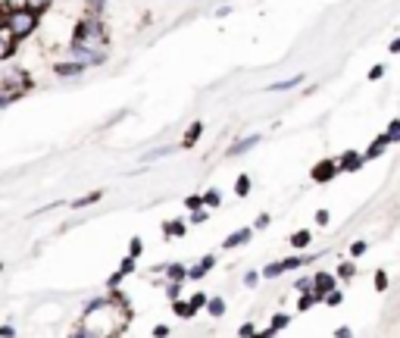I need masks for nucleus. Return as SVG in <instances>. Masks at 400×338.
Here are the masks:
<instances>
[{
    "label": "nucleus",
    "instance_id": "f257e3e1",
    "mask_svg": "<svg viewBox=\"0 0 400 338\" xmlns=\"http://www.w3.org/2000/svg\"><path fill=\"white\" fill-rule=\"evenodd\" d=\"M107 48H109V32H107L103 16L85 13V19L75 22L72 41L66 44V57L82 60L88 69H94V66H103V63H107Z\"/></svg>",
    "mask_w": 400,
    "mask_h": 338
},
{
    "label": "nucleus",
    "instance_id": "f03ea898",
    "mask_svg": "<svg viewBox=\"0 0 400 338\" xmlns=\"http://www.w3.org/2000/svg\"><path fill=\"white\" fill-rule=\"evenodd\" d=\"M38 22H41V13H34L32 7H25V3H13V7H7V16H3V28H7V34L13 41L32 38L34 28H38Z\"/></svg>",
    "mask_w": 400,
    "mask_h": 338
},
{
    "label": "nucleus",
    "instance_id": "7ed1b4c3",
    "mask_svg": "<svg viewBox=\"0 0 400 338\" xmlns=\"http://www.w3.org/2000/svg\"><path fill=\"white\" fill-rule=\"evenodd\" d=\"M313 260H316V254H297V257L275 260V264H266L260 276H263V279H278L282 272H288V270H300V266H310Z\"/></svg>",
    "mask_w": 400,
    "mask_h": 338
},
{
    "label": "nucleus",
    "instance_id": "20e7f679",
    "mask_svg": "<svg viewBox=\"0 0 400 338\" xmlns=\"http://www.w3.org/2000/svg\"><path fill=\"white\" fill-rule=\"evenodd\" d=\"M0 85H3V88L19 91V95H25V91L32 88V75H28L25 69H13V72H7L3 79H0Z\"/></svg>",
    "mask_w": 400,
    "mask_h": 338
},
{
    "label": "nucleus",
    "instance_id": "39448f33",
    "mask_svg": "<svg viewBox=\"0 0 400 338\" xmlns=\"http://www.w3.org/2000/svg\"><path fill=\"white\" fill-rule=\"evenodd\" d=\"M85 63L82 60H72V57H66V60L54 63V75L56 79H78V75H85Z\"/></svg>",
    "mask_w": 400,
    "mask_h": 338
},
{
    "label": "nucleus",
    "instance_id": "423d86ee",
    "mask_svg": "<svg viewBox=\"0 0 400 338\" xmlns=\"http://www.w3.org/2000/svg\"><path fill=\"white\" fill-rule=\"evenodd\" d=\"M338 172H341V169H338V160H319L316 166H313L310 176H313V182H316V185H326V182H332V179L338 176Z\"/></svg>",
    "mask_w": 400,
    "mask_h": 338
},
{
    "label": "nucleus",
    "instance_id": "0eeeda50",
    "mask_svg": "<svg viewBox=\"0 0 400 338\" xmlns=\"http://www.w3.org/2000/svg\"><path fill=\"white\" fill-rule=\"evenodd\" d=\"M213 266H216V254H204V257L197 260L194 266H188V279H191V282H200V279H204Z\"/></svg>",
    "mask_w": 400,
    "mask_h": 338
},
{
    "label": "nucleus",
    "instance_id": "6e6552de",
    "mask_svg": "<svg viewBox=\"0 0 400 338\" xmlns=\"http://www.w3.org/2000/svg\"><path fill=\"white\" fill-rule=\"evenodd\" d=\"M363 163H366V157L359 154V150H344V154L338 157L341 172H357V169H363Z\"/></svg>",
    "mask_w": 400,
    "mask_h": 338
},
{
    "label": "nucleus",
    "instance_id": "1a4fd4ad",
    "mask_svg": "<svg viewBox=\"0 0 400 338\" xmlns=\"http://www.w3.org/2000/svg\"><path fill=\"white\" fill-rule=\"evenodd\" d=\"M260 141H263V135H244V138H238V141L231 144L229 150H225V157H241V154H247V150L257 148Z\"/></svg>",
    "mask_w": 400,
    "mask_h": 338
},
{
    "label": "nucleus",
    "instance_id": "9d476101",
    "mask_svg": "<svg viewBox=\"0 0 400 338\" xmlns=\"http://www.w3.org/2000/svg\"><path fill=\"white\" fill-rule=\"evenodd\" d=\"M332 288H338V276H332V272H316V276H313V291H319L322 301H326V295Z\"/></svg>",
    "mask_w": 400,
    "mask_h": 338
},
{
    "label": "nucleus",
    "instance_id": "9b49d317",
    "mask_svg": "<svg viewBox=\"0 0 400 338\" xmlns=\"http://www.w3.org/2000/svg\"><path fill=\"white\" fill-rule=\"evenodd\" d=\"M251 238H253V226H251V229H235L231 235H225L222 248H229V250H231V248H241V244H247Z\"/></svg>",
    "mask_w": 400,
    "mask_h": 338
},
{
    "label": "nucleus",
    "instance_id": "f8f14e48",
    "mask_svg": "<svg viewBox=\"0 0 400 338\" xmlns=\"http://www.w3.org/2000/svg\"><path fill=\"white\" fill-rule=\"evenodd\" d=\"M163 276H166V282H188V266L185 264H166L163 266Z\"/></svg>",
    "mask_w": 400,
    "mask_h": 338
},
{
    "label": "nucleus",
    "instance_id": "ddd939ff",
    "mask_svg": "<svg viewBox=\"0 0 400 338\" xmlns=\"http://www.w3.org/2000/svg\"><path fill=\"white\" fill-rule=\"evenodd\" d=\"M316 304H322V295H319V291H300V298H297V310L300 313H306V310H313V307Z\"/></svg>",
    "mask_w": 400,
    "mask_h": 338
},
{
    "label": "nucleus",
    "instance_id": "4468645a",
    "mask_svg": "<svg viewBox=\"0 0 400 338\" xmlns=\"http://www.w3.org/2000/svg\"><path fill=\"white\" fill-rule=\"evenodd\" d=\"M288 326H291V317H288V313H275L272 323L263 329V335H278V332H285Z\"/></svg>",
    "mask_w": 400,
    "mask_h": 338
},
{
    "label": "nucleus",
    "instance_id": "2eb2a0df",
    "mask_svg": "<svg viewBox=\"0 0 400 338\" xmlns=\"http://www.w3.org/2000/svg\"><path fill=\"white\" fill-rule=\"evenodd\" d=\"M16 44H19V41H13L7 34V28L0 26V60H10V57L16 54Z\"/></svg>",
    "mask_w": 400,
    "mask_h": 338
},
{
    "label": "nucleus",
    "instance_id": "dca6fc26",
    "mask_svg": "<svg viewBox=\"0 0 400 338\" xmlns=\"http://www.w3.org/2000/svg\"><path fill=\"white\" fill-rule=\"evenodd\" d=\"M200 135H204V122L194 119V122L188 126V132H185V138H182V148H194V141H197Z\"/></svg>",
    "mask_w": 400,
    "mask_h": 338
},
{
    "label": "nucleus",
    "instance_id": "f3484780",
    "mask_svg": "<svg viewBox=\"0 0 400 338\" xmlns=\"http://www.w3.org/2000/svg\"><path fill=\"white\" fill-rule=\"evenodd\" d=\"M388 144H391V141H388V135H379V138H375V141L369 144V150L363 154V157H366V163H369V160H379V157L388 150Z\"/></svg>",
    "mask_w": 400,
    "mask_h": 338
},
{
    "label": "nucleus",
    "instance_id": "a211bd4d",
    "mask_svg": "<svg viewBox=\"0 0 400 338\" xmlns=\"http://www.w3.org/2000/svg\"><path fill=\"white\" fill-rule=\"evenodd\" d=\"M172 310H176L178 319H194V317H197V310L191 307V301H182V298L172 301Z\"/></svg>",
    "mask_w": 400,
    "mask_h": 338
},
{
    "label": "nucleus",
    "instance_id": "6ab92c4d",
    "mask_svg": "<svg viewBox=\"0 0 400 338\" xmlns=\"http://www.w3.org/2000/svg\"><path fill=\"white\" fill-rule=\"evenodd\" d=\"M207 313H210L213 319H219V317H225V301L219 298V295H210V298H207V307H204Z\"/></svg>",
    "mask_w": 400,
    "mask_h": 338
},
{
    "label": "nucleus",
    "instance_id": "aec40b11",
    "mask_svg": "<svg viewBox=\"0 0 400 338\" xmlns=\"http://www.w3.org/2000/svg\"><path fill=\"white\" fill-rule=\"evenodd\" d=\"M310 241H313V232L310 229H300V232H294V235L288 238V244H291V248H297V250H304Z\"/></svg>",
    "mask_w": 400,
    "mask_h": 338
},
{
    "label": "nucleus",
    "instance_id": "412c9836",
    "mask_svg": "<svg viewBox=\"0 0 400 338\" xmlns=\"http://www.w3.org/2000/svg\"><path fill=\"white\" fill-rule=\"evenodd\" d=\"M103 197V191H88L85 197H75L72 201V210H85V207H91V203H97Z\"/></svg>",
    "mask_w": 400,
    "mask_h": 338
},
{
    "label": "nucleus",
    "instance_id": "4be33fe9",
    "mask_svg": "<svg viewBox=\"0 0 400 338\" xmlns=\"http://www.w3.org/2000/svg\"><path fill=\"white\" fill-rule=\"evenodd\" d=\"M297 85H304V75H294V79L275 81V85H269V91H291V88H297Z\"/></svg>",
    "mask_w": 400,
    "mask_h": 338
},
{
    "label": "nucleus",
    "instance_id": "5701e85b",
    "mask_svg": "<svg viewBox=\"0 0 400 338\" xmlns=\"http://www.w3.org/2000/svg\"><path fill=\"white\" fill-rule=\"evenodd\" d=\"M19 91H13V88H3V85H0V110H7L10 103H16L19 101Z\"/></svg>",
    "mask_w": 400,
    "mask_h": 338
},
{
    "label": "nucleus",
    "instance_id": "b1692460",
    "mask_svg": "<svg viewBox=\"0 0 400 338\" xmlns=\"http://www.w3.org/2000/svg\"><path fill=\"white\" fill-rule=\"evenodd\" d=\"M235 195L238 197H247V195H251V176H247V172H241V176L235 179Z\"/></svg>",
    "mask_w": 400,
    "mask_h": 338
},
{
    "label": "nucleus",
    "instance_id": "393cba45",
    "mask_svg": "<svg viewBox=\"0 0 400 338\" xmlns=\"http://www.w3.org/2000/svg\"><path fill=\"white\" fill-rule=\"evenodd\" d=\"M107 3H109V0H85V13H88V16H103Z\"/></svg>",
    "mask_w": 400,
    "mask_h": 338
},
{
    "label": "nucleus",
    "instance_id": "a878e982",
    "mask_svg": "<svg viewBox=\"0 0 400 338\" xmlns=\"http://www.w3.org/2000/svg\"><path fill=\"white\" fill-rule=\"evenodd\" d=\"M219 203H222V191H219V188H210V191H204V207L216 210Z\"/></svg>",
    "mask_w": 400,
    "mask_h": 338
},
{
    "label": "nucleus",
    "instance_id": "bb28decb",
    "mask_svg": "<svg viewBox=\"0 0 400 338\" xmlns=\"http://www.w3.org/2000/svg\"><path fill=\"white\" fill-rule=\"evenodd\" d=\"M207 219H210V207H197V210H191L188 223L191 226H200V223H207Z\"/></svg>",
    "mask_w": 400,
    "mask_h": 338
},
{
    "label": "nucleus",
    "instance_id": "cd10ccee",
    "mask_svg": "<svg viewBox=\"0 0 400 338\" xmlns=\"http://www.w3.org/2000/svg\"><path fill=\"white\" fill-rule=\"evenodd\" d=\"M185 232H188V226H185V223H166V226H163V235H166V238H172V235L182 238Z\"/></svg>",
    "mask_w": 400,
    "mask_h": 338
},
{
    "label": "nucleus",
    "instance_id": "c85d7f7f",
    "mask_svg": "<svg viewBox=\"0 0 400 338\" xmlns=\"http://www.w3.org/2000/svg\"><path fill=\"white\" fill-rule=\"evenodd\" d=\"M322 304H328V307H341V304H344V291H341V288H332V291L326 295V301H322Z\"/></svg>",
    "mask_w": 400,
    "mask_h": 338
},
{
    "label": "nucleus",
    "instance_id": "c756f323",
    "mask_svg": "<svg viewBox=\"0 0 400 338\" xmlns=\"http://www.w3.org/2000/svg\"><path fill=\"white\" fill-rule=\"evenodd\" d=\"M25 7H32L34 13H48L50 7H54V0H22Z\"/></svg>",
    "mask_w": 400,
    "mask_h": 338
},
{
    "label": "nucleus",
    "instance_id": "7c9ffc66",
    "mask_svg": "<svg viewBox=\"0 0 400 338\" xmlns=\"http://www.w3.org/2000/svg\"><path fill=\"white\" fill-rule=\"evenodd\" d=\"M385 135H388V141H391V144H400V119L388 122V132H385Z\"/></svg>",
    "mask_w": 400,
    "mask_h": 338
},
{
    "label": "nucleus",
    "instance_id": "2f4dec72",
    "mask_svg": "<svg viewBox=\"0 0 400 338\" xmlns=\"http://www.w3.org/2000/svg\"><path fill=\"white\" fill-rule=\"evenodd\" d=\"M335 276H338V279H353V276H357V266H353L350 260H344V264L338 266V272H335Z\"/></svg>",
    "mask_w": 400,
    "mask_h": 338
},
{
    "label": "nucleus",
    "instance_id": "473e14b6",
    "mask_svg": "<svg viewBox=\"0 0 400 338\" xmlns=\"http://www.w3.org/2000/svg\"><path fill=\"white\" fill-rule=\"evenodd\" d=\"M207 298H210V295H207V291H197V295H191V307H194V310H204L207 307Z\"/></svg>",
    "mask_w": 400,
    "mask_h": 338
},
{
    "label": "nucleus",
    "instance_id": "72a5a7b5",
    "mask_svg": "<svg viewBox=\"0 0 400 338\" xmlns=\"http://www.w3.org/2000/svg\"><path fill=\"white\" fill-rule=\"evenodd\" d=\"M182 285L185 282H166V298H169V301L182 298Z\"/></svg>",
    "mask_w": 400,
    "mask_h": 338
},
{
    "label": "nucleus",
    "instance_id": "f704fd0d",
    "mask_svg": "<svg viewBox=\"0 0 400 338\" xmlns=\"http://www.w3.org/2000/svg\"><path fill=\"white\" fill-rule=\"evenodd\" d=\"M166 154H172V148H156V150H147V154L141 157L144 163H150V160H160V157H166Z\"/></svg>",
    "mask_w": 400,
    "mask_h": 338
},
{
    "label": "nucleus",
    "instance_id": "c9c22d12",
    "mask_svg": "<svg viewBox=\"0 0 400 338\" xmlns=\"http://www.w3.org/2000/svg\"><path fill=\"white\" fill-rule=\"evenodd\" d=\"M372 282H375V291H385V288H388V272H385V270H375V279H372Z\"/></svg>",
    "mask_w": 400,
    "mask_h": 338
},
{
    "label": "nucleus",
    "instance_id": "e433bc0d",
    "mask_svg": "<svg viewBox=\"0 0 400 338\" xmlns=\"http://www.w3.org/2000/svg\"><path fill=\"white\" fill-rule=\"evenodd\" d=\"M123 279H129V276H125V272H123V270H116V272H113V276H109V279H107V288H109V291H113V288H119V282H123Z\"/></svg>",
    "mask_w": 400,
    "mask_h": 338
},
{
    "label": "nucleus",
    "instance_id": "4c0bfd02",
    "mask_svg": "<svg viewBox=\"0 0 400 338\" xmlns=\"http://www.w3.org/2000/svg\"><path fill=\"white\" fill-rule=\"evenodd\" d=\"M185 207H188V210L204 207V195H188V197H185Z\"/></svg>",
    "mask_w": 400,
    "mask_h": 338
},
{
    "label": "nucleus",
    "instance_id": "58836bf2",
    "mask_svg": "<svg viewBox=\"0 0 400 338\" xmlns=\"http://www.w3.org/2000/svg\"><path fill=\"white\" fill-rule=\"evenodd\" d=\"M129 254H131V257H141V254H144V241H141V238H131V241H129Z\"/></svg>",
    "mask_w": 400,
    "mask_h": 338
},
{
    "label": "nucleus",
    "instance_id": "ea45409f",
    "mask_svg": "<svg viewBox=\"0 0 400 338\" xmlns=\"http://www.w3.org/2000/svg\"><path fill=\"white\" fill-rule=\"evenodd\" d=\"M269 223H272V217H269V213H260V217H257V223H253V232L269 229Z\"/></svg>",
    "mask_w": 400,
    "mask_h": 338
},
{
    "label": "nucleus",
    "instance_id": "a19ab883",
    "mask_svg": "<svg viewBox=\"0 0 400 338\" xmlns=\"http://www.w3.org/2000/svg\"><path fill=\"white\" fill-rule=\"evenodd\" d=\"M366 250H369L366 241H353V244H350V257H363Z\"/></svg>",
    "mask_w": 400,
    "mask_h": 338
},
{
    "label": "nucleus",
    "instance_id": "79ce46f5",
    "mask_svg": "<svg viewBox=\"0 0 400 338\" xmlns=\"http://www.w3.org/2000/svg\"><path fill=\"white\" fill-rule=\"evenodd\" d=\"M294 288H297V291H310L313 288V276H300L297 282H294Z\"/></svg>",
    "mask_w": 400,
    "mask_h": 338
},
{
    "label": "nucleus",
    "instance_id": "37998d69",
    "mask_svg": "<svg viewBox=\"0 0 400 338\" xmlns=\"http://www.w3.org/2000/svg\"><path fill=\"white\" fill-rule=\"evenodd\" d=\"M260 279H263V276H260V272H244V285H247V288H253V285H257L260 282Z\"/></svg>",
    "mask_w": 400,
    "mask_h": 338
},
{
    "label": "nucleus",
    "instance_id": "c03bdc74",
    "mask_svg": "<svg viewBox=\"0 0 400 338\" xmlns=\"http://www.w3.org/2000/svg\"><path fill=\"white\" fill-rule=\"evenodd\" d=\"M328 219H332L328 210H316V226H328Z\"/></svg>",
    "mask_w": 400,
    "mask_h": 338
},
{
    "label": "nucleus",
    "instance_id": "a18cd8bd",
    "mask_svg": "<svg viewBox=\"0 0 400 338\" xmlns=\"http://www.w3.org/2000/svg\"><path fill=\"white\" fill-rule=\"evenodd\" d=\"M381 75H385V66H381V63H375V66L369 69V79H372V81H379Z\"/></svg>",
    "mask_w": 400,
    "mask_h": 338
},
{
    "label": "nucleus",
    "instance_id": "49530a36",
    "mask_svg": "<svg viewBox=\"0 0 400 338\" xmlns=\"http://www.w3.org/2000/svg\"><path fill=\"white\" fill-rule=\"evenodd\" d=\"M238 335H257V326H253V323H241Z\"/></svg>",
    "mask_w": 400,
    "mask_h": 338
},
{
    "label": "nucleus",
    "instance_id": "de8ad7c7",
    "mask_svg": "<svg viewBox=\"0 0 400 338\" xmlns=\"http://www.w3.org/2000/svg\"><path fill=\"white\" fill-rule=\"evenodd\" d=\"M353 332H350V326H338V329H335V338H350Z\"/></svg>",
    "mask_w": 400,
    "mask_h": 338
},
{
    "label": "nucleus",
    "instance_id": "09e8293b",
    "mask_svg": "<svg viewBox=\"0 0 400 338\" xmlns=\"http://www.w3.org/2000/svg\"><path fill=\"white\" fill-rule=\"evenodd\" d=\"M169 332H172L169 326H154V335H156V338H166V335H169Z\"/></svg>",
    "mask_w": 400,
    "mask_h": 338
},
{
    "label": "nucleus",
    "instance_id": "8fccbe9b",
    "mask_svg": "<svg viewBox=\"0 0 400 338\" xmlns=\"http://www.w3.org/2000/svg\"><path fill=\"white\" fill-rule=\"evenodd\" d=\"M0 335H3V338H10V335H16V326H10V323H3V326H0Z\"/></svg>",
    "mask_w": 400,
    "mask_h": 338
},
{
    "label": "nucleus",
    "instance_id": "3c124183",
    "mask_svg": "<svg viewBox=\"0 0 400 338\" xmlns=\"http://www.w3.org/2000/svg\"><path fill=\"white\" fill-rule=\"evenodd\" d=\"M388 50H391V54H400V38H394L391 44H388Z\"/></svg>",
    "mask_w": 400,
    "mask_h": 338
},
{
    "label": "nucleus",
    "instance_id": "603ef678",
    "mask_svg": "<svg viewBox=\"0 0 400 338\" xmlns=\"http://www.w3.org/2000/svg\"><path fill=\"white\" fill-rule=\"evenodd\" d=\"M0 272H3V264H0Z\"/></svg>",
    "mask_w": 400,
    "mask_h": 338
},
{
    "label": "nucleus",
    "instance_id": "864d4df0",
    "mask_svg": "<svg viewBox=\"0 0 400 338\" xmlns=\"http://www.w3.org/2000/svg\"><path fill=\"white\" fill-rule=\"evenodd\" d=\"M19 3H22V0H19Z\"/></svg>",
    "mask_w": 400,
    "mask_h": 338
}]
</instances>
